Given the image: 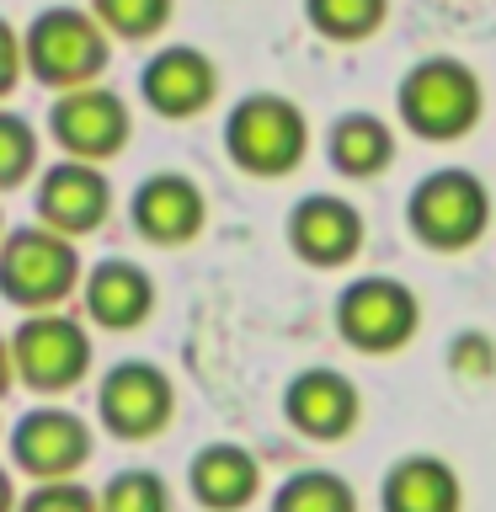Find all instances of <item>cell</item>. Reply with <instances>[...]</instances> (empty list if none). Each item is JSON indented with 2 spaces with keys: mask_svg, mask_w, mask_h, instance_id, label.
Masks as SVG:
<instances>
[{
  "mask_svg": "<svg viewBox=\"0 0 496 512\" xmlns=\"http://www.w3.org/2000/svg\"><path fill=\"white\" fill-rule=\"evenodd\" d=\"M486 112V86L464 59L454 54H427L416 59L395 86V118L400 128H411L416 139L448 144L464 139Z\"/></svg>",
  "mask_w": 496,
  "mask_h": 512,
  "instance_id": "cell-1",
  "label": "cell"
},
{
  "mask_svg": "<svg viewBox=\"0 0 496 512\" xmlns=\"http://www.w3.org/2000/svg\"><path fill=\"white\" fill-rule=\"evenodd\" d=\"M224 155L246 176H288L310 155V118L283 91H246L224 112Z\"/></svg>",
  "mask_w": 496,
  "mask_h": 512,
  "instance_id": "cell-2",
  "label": "cell"
},
{
  "mask_svg": "<svg viewBox=\"0 0 496 512\" xmlns=\"http://www.w3.org/2000/svg\"><path fill=\"white\" fill-rule=\"evenodd\" d=\"M112 59V38L96 27L86 6H43L22 27V70L59 91L96 86Z\"/></svg>",
  "mask_w": 496,
  "mask_h": 512,
  "instance_id": "cell-3",
  "label": "cell"
},
{
  "mask_svg": "<svg viewBox=\"0 0 496 512\" xmlns=\"http://www.w3.org/2000/svg\"><path fill=\"white\" fill-rule=\"evenodd\" d=\"M80 251L43 224H16L0 235V299H11L22 315L64 310L80 294Z\"/></svg>",
  "mask_w": 496,
  "mask_h": 512,
  "instance_id": "cell-4",
  "label": "cell"
},
{
  "mask_svg": "<svg viewBox=\"0 0 496 512\" xmlns=\"http://www.w3.org/2000/svg\"><path fill=\"white\" fill-rule=\"evenodd\" d=\"M406 224L427 251H470L491 230V187L470 166H438L411 187Z\"/></svg>",
  "mask_w": 496,
  "mask_h": 512,
  "instance_id": "cell-5",
  "label": "cell"
},
{
  "mask_svg": "<svg viewBox=\"0 0 496 512\" xmlns=\"http://www.w3.org/2000/svg\"><path fill=\"white\" fill-rule=\"evenodd\" d=\"M6 347H11L16 384H27L38 395H64L75 384H86L91 374V331L70 310L22 315V326L6 336Z\"/></svg>",
  "mask_w": 496,
  "mask_h": 512,
  "instance_id": "cell-6",
  "label": "cell"
},
{
  "mask_svg": "<svg viewBox=\"0 0 496 512\" xmlns=\"http://www.w3.org/2000/svg\"><path fill=\"white\" fill-rule=\"evenodd\" d=\"M48 139L59 144V160H86V166H107L112 155L128 150L134 139V107L112 86H75L59 91L48 107Z\"/></svg>",
  "mask_w": 496,
  "mask_h": 512,
  "instance_id": "cell-7",
  "label": "cell"
},
{
  "mask_svg": "<svg viewBox=\"0 0 496 512\" xmlns=\"http://www.w3.org/2000/svg\"><path fill=\"white\" fill-rule=\"evenodd\" d=\"M422 326V299L390 272H363L336 294V331L358 352H400Z\"/></svg>",
  "mask_w": 496,
  "mask_h": 512,
  "instance_id": "cell-8",
  "label": "cell"
},
{
  "mask_svg": "<svg viewBox=\"0 0 496 512\" xmlns=\"http://www.w3.org/2000/svg\"><path fill=\"white\" fill-rule=\"evenodd\" d=\"M176 416V384L150 358H123L96 379V422L112 438H155Z\"/></svg>",
  "mask_w": 496,
  "mask_h": 512,
  "instance_id": "cell-9",
  "label": "cell"
},
{
  "mask_svg": "<svg viewBox=\"0 0 496 512\" xmlns=\"http://www.w3.org/2000/svg\"><path fill=\"white\" fill-rule=\"evenodd\" d=\"M32 214H38L32 224H43L64 240L96 235L112 214V176L102 166H86V160H54V166L38 171Z\"/></svg>",
  "mask_w": 496,
  "mask_h": 512,
  "instance_id": "cell-10",
  "label": "cell"
},
{
  "mask_svg": "<svg viewBox=\"0 0 496 512\" xmlns=\"http://www.w3.org/2000/svg\"><path fill=\"white\" fill-rule=\"evenodd\" d=\"M6 443H11V464L22 475H32L38 486L43 480H75V470L91 459L86 416H75L70 406H54V400L16 416Z\"/></svg>",
  "mask_w": 496,
  "mask_h": 512,
  "instance_id": "cell-11",
  "label": "cell"
},
{
  "mask_svg": "<svg viewBox=\"0 0 496 512\" xmlns=\"http://www.w3.org/2000/svg\"><path fill=\"white\" fill-rule=\"evenodd\" d=\"M139 96L155 118H198L219 96V64L192 43H160L139 70Z\"/></svg>",
  "mask_w": 496,
  "mask_h": 512,
  "instance_id": "cell-12",
  "label": "cell"
},
{
  "mask_svg": "<svg viewBox=\"0 0 496 512\" xmlns=\"http://www.w3.org/2000/svg\"><path fill=\"white\" fill-rule=\"evenodd\" d=\"M128 224L150 246H187L203 235L208 224V198L187 171H150L144 182L128 192Z\"/></svg>",
  "mask_w": 496,
  "mask_h": 512,
  "instance_id": "cell-13",
  "label": "cell"
},
{
  "mask_svg": "<svg viewBox=\"0 0 496 512\" xmlns=\"http://www.w3.org/2000/svg\"><path fill=\"white\" fill-rule=\"evenodd\" d=\"M288 251L310 267H347L352 256L363 251V214L358 203H347L342 192H304V198L288 208Z\"/></svg>",
  "mask_w": 496,
  "mask_h": 512,
  "instance_id": "cell-14",
  "label": "cell"
},
{
  "mask_svg": "<svg viewBox=\"0 0 496 512\" xmlns=\"http://www.w3.org/2000/svg\"><path fill=\"white\" fill-rule=\"evenodd\" d=\"M283 416L299 438H315V443H336L358 427L363 416V395L342 368H299L294 379L283 384Z\"/></svg>",
  "mask_w": 496,
  "mask_h": 512,
  "instance_id": "cell-15",
  "label": "cell"
},
{
  "mask_svg": "<svg viewBox=\"0 0 496 512\" xmlns=\"http://www.w3.org/2000/svg\"><path fill=\"white\" fill-rule=\"evenodd\" d=\"M155 315V278L134 256H102L80 272V320L96 331H139Z\"/></svg>",
  "mask_w": 496,
  "mask_h": 512,
  "instance_id": "cell-16",
  "label": "cell"
},
{
  "mask_svg": "<svg viewBox=\"0 0 496 512\" xmlns=\"http://www.w3.org/2000/svg\"><path fill=\"white\" fill-rule=\"evenodd\" d=\"M187 486L208 512H240L262 491V464L240 443H203L187 464Z\"/></svg>",
  "mask_w": 496,
  "mask_h": 512,
  "instance_id": "cell-17",
  "label": "cell"
},
{
  "mask_svg": "<svg viewBox=\"0 0 496 512\" xmlns=\"http://www.w3.org/2000/svg\"><path fill=\"white\" fill-rule=\"evenodd\" d=\"M379 502L384 512H459L464 502V486L454 475V464L438 459V454H406L390 464L379 486Z\"/></svg>",
  "mask_w": 496,
  "mask_h": 512,
  "instance_id": "cell-18",
  "label": "cell"
},
{
  "mask_svg": "<svg viewBox=\"0 0 496 512\" xmlns=\"http://www.w3.org/2000/svg\"><path fill=\"white\" fill-rule=\"evenodd\" d=\"M326 160L352 182L379 176L395 160V123H384L379 112H336L326 128Z\"/></svg>",
  "mask_w": 496,
  "mask_h": 512,
  "instance_id": "cell-19",
  "label": "cell"
},
{
  "mask_svg": "<svg viewBox=\"0 0 496 512\" xmlns=\"http://www.w3.org/2000/svg\"><path fill=\"white\" fill-rule=\"evenodd\" d=\"M390 16V0H304V22L331 43H363L374 38Z\"/></svg>",
  "mask_w": 496,
  "mask_h": 512,
  "instance_id": "cell-20",
  "label": "cell"
},
{
  "mask_svg": "<svg viewBox=\"0 0 496 512\" xmlns=\"http://www.w3.org/2000/svg\"><path fill=\"white\" fill-rule=\"evenodd\" d=\"M272 512H358V491L331 470H299L278 486Z\"/></svg>",
  "mask_w": 496,
  "mask_h": 512,
  "instance_id": "cell-21",
  "label": "cell"
},
{
  "mask_svg": "<svg viewBox=\"0 0 496 512\" xmlns=\"http://www.w3.org/2000/svg\"><path fill=\"white\" fill-rule=\"evenodd\" d=\"M86 11L96 16V27H102L107 38L144 43V38H160V32L171 27L176 0H86Z\"/></svg>",
  "mask_w": 496,
  "mask_h": 512,
  "instance_id": "cell-22",
  "label": "cell"
},
{
  "mask_svg": "<svg viewBox=\"0 0 496 512\" xmlns=\"http://www.w3.org/2000/svg\"><path fill=\"white\" fill-rule=\"evenodd\" d=\"M96 512H171V486L155 470H123L96 491Z\"/></svg>",
  "mask_w": 496,
  "mask_h": 512,
  "instance_id": "cell-23",
  "label": "cell"
},
{
  "mask_svg": "<svg viewBox=\"0 0 496 512\" xmlns=\"http://www.w3.org/2000/svg\"><path fill=\"white\" fill-rule=\"evenodd\" d=\"M38 128H32L22 112L0 107V192L22 187L27 176H38Z\"/></svg>",
  "mask_w": 496,
  "mask_h": 512,
  "instance_id": "cell-24",
  "label": "cell"
},
{
  "mask_svg": "<svg viewBox=\"0 0 496 512\" xmlns=\"http://www.w3.org/2000/svg\"><path fill=\"white\" fill-rule=\"evenodd\" d=\"M16 512H96V491H86L80 480H43L16 502Z\"/></svg>",
  "mask_w": 496,
  "mask_h": 512,
  "instance_id": "cell-25",
  "label": "cell"
},
{
  "mask_svg": "<svg viewBox=\"0 0 496 512\" xmlns=\"http://www.w3.org/2000/svg\"><path fill=\"white\" fill-rule=\"evenodd\" d=\"M448 368H454L459 379H470V384L491 379L496 374V342L486 331H459L454 347H448Z\"/></svg>",
  "mask_w": 496,
  "mask_h": 512,
  "instance_id": "cell-26",
  "label": "cell"
},
{
  "mask_svg": "<svg viewBox=\"0 0 496 512\" xmlns=\"http://www.w3.org/2000/svg\"><path fill=\"white\" fill-rule=\"evenodd\" d=\"M22 32H16L6 16H0V102L16 91V80H22Z\"/></svg>",
  "mask_w": 496,
  "mask_h": 512,
  "instance_id": "cell-27",
  "label": "cell"
},
{
  "mask_svg": "<svg viewBox=\"0 0 496 512\" xmlns=\"http://www.w3.org/2000/svg\"><path fill=\"white\" fill-rule=\"evenodd\" d=\"M16 384V374H11V347H6V336H0V395H6Z\"/></svg>",
  "mask_w": 496,
  "mask_h": 512,
  "instance_id": "cell-28",
  "label": "cell"
},
{
  "mask_svg": "<svg viewBox=\"0 0 496 512\" xmlns=\"http://www.w3.org/2000/svg\"><path fill=\"white\" fill-rule=\"evenodd\" d=\"M0 512H16V486H11V470H0Z\"/></svg>",
  "mask_w": 496,
  "mask_h": 512,
  "instance_id": "cell-29",
  "label": "cell"
},
{
  "mask_svg": "<svg viewBox=\"0 0 496 512\" xmlns=\"http://www.w3.org/2000/svg\"><path fill=\"white\" fill-rule=\"evenodd\" d=\"M0 235H6V219H0Z\"/></svg>",
  "mask_w": 496,
  "mask_h": 512,
  "instance_id": "cell-30",
  "label": "cell"
}]
</instances>
